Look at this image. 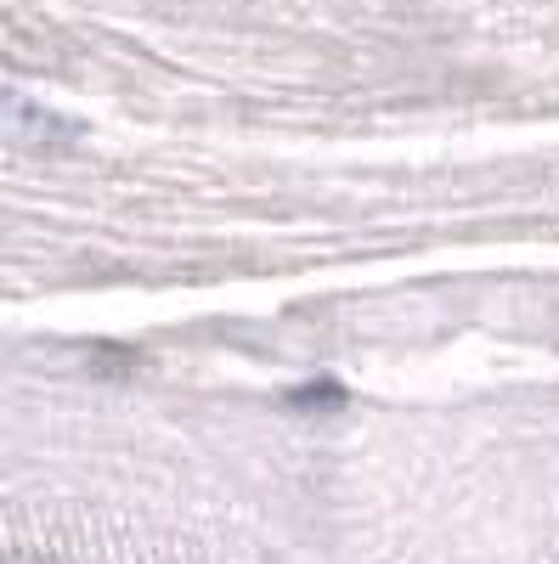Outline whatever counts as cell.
Returning a JSON list of instances; mask_svg holds the SVG:
<instances>
[{
  "mask_svg": "<svg viewBox=\"0 0 559 564\" xmlns=\"http://www.w3.org/2000/svg\"><path fill=\"white\" fill-rule=\"evenodd\" d=\"M0 564H63V558H23V553H0Z\"/></svg>",
  "mask_w": 559,
  "mask_h": 564,
  "instance_id": "obj_1",
  "label": "cell"
}]
</instances>
